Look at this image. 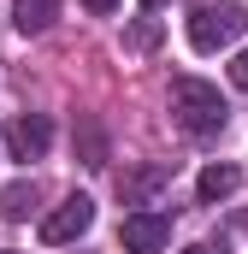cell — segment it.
<instances>
[{"label": "cell", "mask_w": 248, "mask_h": 254, "mask_svg": "<svg viewBox=\"0 0 248 254\" xmlns=\"http://www.w3.org/2000/svg\"><path fill=\"white\" fill-rule=\"evenodd\" d=\"M83 6H89V12H101V18H107V12H113V6H119V0H83Z\"/></svg>", "instance_id": "obj_13"}, {"label": "cell", "mask_w": 248, "mask_h": 254, "mask_svg": "<svg viewBox=\"0 0 248 254\" xmlns=\"http://www.w3.org/2000/svg\"><path fill=\"white\" fill-rule=\"evenodd\" d=\"M172 119H178L189 136H219L225 119H231V107H225V95H219L207 77H178V83H172Z\"/></svg>", "instance_id": "obj_1"}, {"label": "cell", "mask_w": 248, "mask_h": 254, "mask_svg": "<svg viewBox=\"0 0 248 254\" xmlns=\"http://www.w3.org/2000/svg\"><path fill=\"white\" fill-rule=\"evenodd\" d=\"M154 42H160V24H154V18H136V24L124 30V48H136V54H148Z\"/></svg>", "instance_id": "obj_10"}, {"label": "cell", "mask_w": 248, "mask_h": 254, "mask_svg": "<svg viewBox=\"0 0 248 254\" xmlns=\"http://www.w3.org/2000/svg\"><path fill=\"white\" fill-rule=\"evenodd\" d=\"M160 190H172V166H142V172H124V178H119L124 207H148Z\"/></svg>", "instance_id": "obj_6"}, {"label": "cell", "mask_w": 248, "mask_h": 254, "mask_svg": "<svg viewBox=\"0 0 248 254\" xmlns=\"http://www.w3.org/2000/svg\"><path fill=\"white\" fill-rule=\"evenodd\" d=\"M83 166H107V142L95 125H83Z\"/></svg>", "instance_id": "obj_11"}, {"label": "cell", "mask_w": 248, "mask_h": 254, "mask_svg": "<svg viewBox=\"0 0 248 254\" xmlns=\"http://www.w3.org/2000/svg\"><path fill=\"white\" fill-rule=\"evenodd\" d=\"M0 254H24V249H0Z\"/></svg>", "instance_id": "obj_16"}, {"label": "cell", "mask_w": 248, "mask_h": 254, "mask_svg": "<svg viewBox=\"0 0 248 254\" xmlns=\"http://www.w3.org/2000/svg\"><path fill=\"white\" fill-rule=\"evenodd\" d=\"M89 225H95V201H89V195H65L60 207L42 219V243H54V249H60V243H77Z\"/></svg>", "instance_id": "obj_3"}, {"label": "cell", "mask_w": 248, "mask_h": 254, "mask_svg": "<svg viewBox=\"0 0 248 254\" xmlns=\"http://www.w3.org/2000/svg\"><path fill=\"white\" fill-rule=\"evenodd\" d=\"M160 6H166V0H142V12H160Z\"/></svg>", "instance_id": "obj_14"}, {"label": "cell", "mask_w": 248, "mask_h": 254, "mask_svg": "<svg viewBox=\"0 0 248 254\" xmlns=\"http://www.w3.org/2000/svg\"><path fill=\"white\" fill-rule=\"evenodd\" d=\"M243 30H248V12L237 0H225V6H195V12H189V48H195V54H219V48H231Z\"/></svg>", "instance_id": "obj_2"}, {"label": "cell", "mask_w": 248, "mask_h": 254, "mask_svg": "<svg viewBox=\"0 0 248 254\" xmlns=\"http://www.w3.org/2000/svg\"><path fill=\"white\" fill-rule=\"evenodd\" d=\"M237 184H243V172H237V166H207V172L195 178L201 201H225V195H237Z\"/></svg>", "instance_id": "obj_8"}, {"label": "cell", "mask_w": 248, "mask_h": 254, "mask_svg": "<svg viewBox=\"0 0 248 254\" xmlns=\"http://www.w3.org/2000/svg\"><path fill=\"white\" fill-rule=\"evenodd\" d=\"M30 207H36V184H30V178H18V184L0 190V213H6V219H30Z\"/></svg>", "instance_id": "obj_9"}, {"label": "cell", "mask_w": 248, "mask_h": 254, "mask_svg": "<svg viewBox=\"0 0 248 254\" xmlns=\"http://www.w3.org/2000/svg\"><path fill=\"white\" fill-rule=\"evenodd\" d=\"M231 83H237V89H243V95H248V48H243V54H237V60H231Z\"/></svg>", "instance_id": "obj_12"}, {"label": "cell", "mask_w": 248, "mask_h": 254, "mask_svg": "<svg viewBox=\"0 0 248 254\" xmlns=\"http://www.w3.org/2000/svg\"><path fill=\"white\" fill-rule=\"evenodd\" d=\"M184 254H213V249H201V243H195V249H184Z\"/></svg>", "instance_id": "obj_15"}, {"label": "cell", "mask_w": 248, "mask_h": 254, "mask_svg": "<svg viewBox=\"0 0 248 254\" xmlns=\"http://www.w3.org/2000/svg\"><path fill=\"white\" fill-rule=\"evenodd\" d=\"M54 18H60V0H18V6H12V24H18L24 36H42Z\"/></svg>", "instance_id": "obj_7"}, {"label": "cell", "mask_w": 248, "mask_h": 254, "mask_svg": "<svg viewBox=\"0 0 248 254\" xmlns=\"http://www.w3.org/2000/svg\"><path fill=\"white\" fill-rule=\"evenodd\" d=\"M119 243L130 254H160L166 243H172V219L154 213V207H142V213H130V219L119 225Z\"/></svg>", "instance_id": "obj_4"}, {"label": "cell", "mask_w": 248, "mask_h": 254, "mask_svg": "<svg viewBox=\"0 0 248 254\" xmlns=\"http://www.w3.org/2000/svg\"><path fill=\"white\" fill-rule=\"evenodd\" d=\"M48 142H54V125H48L42 113H18V119L6 125V154H12V160H42Z\"/></svg>", "instance_id": "obj_5"}]
</instances>
